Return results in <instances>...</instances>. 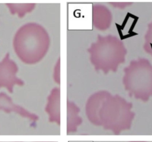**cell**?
Wrapping results in <instances>:
<instances>
[{"instance_id":"obj_1","label":"cell","mask_w":152,"mask_h":142,"mask_svg":"<svg viewBox=\"0 0 152 142\" xmlns=\"http://www.w3.org/2000/svg\"><path fill=\"white\" fill-rule=\"evenodd\" d=\"M130 104L118 96L101 91L88 99L86 112L91 122L117 134L130 126L134 115Z\"/></svg>"},{"instance_id":"obj_2","label":"cell","mask_w":152,"mask_h":142,"mask_svg":"<svg viewBox=\"0 0 152 142\" xmlns=\"http://www.w3.org/2000/svg\"><path fill=\"white\" fill-rule=\"evenodd\" d=\"M124 83L130 95L137 98L147 101L152 96V72H135L131 76L125 75Z\"/></svg>"}]
</instances>
